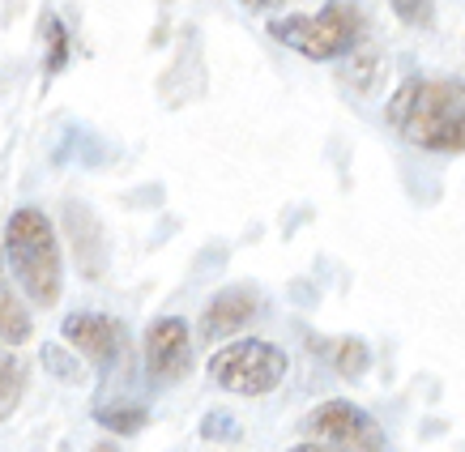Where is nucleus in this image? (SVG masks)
<instances>
[{
	"mask_svg": "<svg viewBox=\"0 0 465 452\" xmlns=\"http://www.w3.org/2000/svg\"><path fill=\"white\" fill-rule=\"evenodd\" d=\"M291 359L282 346H273L265 338H243V341H226L223 350L210 359V380L218 388L235 397H265L286 380Z\"/></svg>",
	"mask_w": 465,
	"mask_h": 452,
	"instance_id": "20e7f679",
	"label": "nucleus"
},
{
	"mask_svg": "<svg viewBox=\"0 0 465 452\" xmlns=\"http://www.w3.org/2000/svg\"><path fill=\"white\" fill-rule=\"evenodd\" d=\"M261 308H265V299L256 295L252 286H226V290H218V295L205 303V325H201V333L205 338H231V333H240V329H248L261 316Z\"/></svg>",
	"mask_w": 465,
	"mask_h": 452,
	"instance_id": "6e6552de",
	"label": "nucleus"
},
{
	"mask_svg": "<svg viewBox=\"0 0 465 452\" xmlns=\"http://www.w3.org/2000/svg\"><path fill=\"white\" fill-rule=\"evenodd\" d=\"M312 350L346 380H359L371 368V346L363 338H312Z\"/></svg>",
	"mask_w": 465,
	"mask_h": 452,
	"instance_id": "1a4fd4ad",
	"label": "nucleus"
},
{
	"mask_svg": "<svg viewBox=\"0 0 465 452\" xmlns=\"http://www.w3.org/2000/svg\"><path fill=\"white\" fill-rule=\"evenodd\" d=\"M43 363H47V371H52V376H60V380H77V376H82V371H77V363H69L60 346H47V350H43Z\"/></svg>",
	"mask_w": 465,
	"mask_h": 452,
	"instance_id": "2eb2a0df",
	"label": "nucleus"
},
{
	"mask_svg": "<svg viewBox=\"0 0 465 452\" xmlns=\"http://www.w3.org/2000/svg\"><path fill=\"white\" fill-rule=\"evenodd\" d=\"M389 5L406 26H427L431 22V0H389Z\"/></svg>",
	"mask_w": 465,
	"mask_h": 452,
	"instance_id": "4468645a",
	"label": "nucleus"
},
{
	"mask_svg": "<svg viewBox=\"0 0 465 452\" xmlns=\"http://www.w3.org/2000/svg\"><path fill=\"white\" fill-rule=\"evenodd\" d=\"M94 452H120L115 444H94Z\"/></svg>",
	"mask_w": 465,
	"mask_h": 452,
	"instance_id": "6ab92c4d",
	"label": "nucleus"
},
{
	"mask_svg": "<svg viewBox=\"0 0 465 452\" xmlns=\"http://www.w3.org/2000/svg\"><path fill=\"white\" fill-rule=\"evenodd\" d=\"M94 418H99L103 427H112V431H142L150 414H145V406H128V401H120V406H99Z\"/></svg>",
	"mask_w": 465,
	"mask_h": 452,
	"instance_id": "ddd939ff",
	"label": "nucleus"
},
{
	"mask_svg": "<svg viewBox=\"0 0 465 452\" xmlns=\"http://www.w3.org/2000/svg\"><path fill=\"white\" fill-rule=\"evenodd\" d=\"M22 393H26V368H22V359L0 350V423L17 410Z\"/></svg>",
	"mask_w": 465,
	"mask_h": 452,
	"instance_id": "9b49d317",
	"label": "nucleus"
},
{
	"mask_svg": "<svg viewBox=\"0 0 465 452\" xmlns=\"http://www.w3.org/2000/svg\"><path fill=\"white\" fill-rule=\"evenodd\" d=\"M30 329H35V325H30L22 299L0 282V341H5V346H22V341L30 338Z\"/></svg>",
	"mask_w": 465,
	"mask_h": 452,
	"instance_id": "9d476101",
	"label": "nucleus"
},
{
	"mask_svg": "<svg viewBox=\"0 0 465 452\" xmlns=\"http://www.w3.org/2000/svg\"><path fill=\"white\" fill-rule=\"evenodd\" d=\"M303 427H308V436L316 444H324V448H333V452H389L376 418L367 410H359L354 401H341V397L316 406L303 418Z\"/></svg>",
	"mask_w": 465,
	"mask_h": 452,
	"instance_id": "39448f33",
	"label": "nucleus"
},
{
	"mask_svg": "<svg viewBox=\"0 0 465 452\" xmlns=\"http://www.w3.org/2000/svg\"><path fill=\"white\" fill-rule=\"evenodd\" d=\"M142 363L145 380L154 388H171L193 371V333L183 316H158L154 325L145 329L142 341Z\"/></svg>",
	"mask_w": 465,
	"mask_h": 452,
	"instance_id": "423d86ee",
	"label": "nucleus"
},
{
	"mask_svg": "<svg viewBox=\"0 0 465 452\" xmlns=\"http://www.w3.org/2000/svg\"><path fill=\"white\" fill-rule=\"evenodd\" d=\"M286 452H333V448H324V444H316V439H308V444H295V448H286Z\"/></svg>",
	"mask_w": 465,
	"mask_h": 452,
	"instance_id": "f3484780",
	"label": "nucleus"
},
{
	"mask_svg": "<svg viewBox=\"0 0 465 452\" xmlns=\"http://www.w3.org/2000/svg\"><path fill=\"white\" fill-rule=\"evenodd\" d=\"M69 64V30L60 17H43V77H56Z\"/></svg>",
	"mask_w": 465,
	"mask_h": 452,
	"instance_id": "f8f14e48",
	"label": "nucleus"
},
{
	"mask_svg": "<svg viewBox=\"0 0 465 452\" xmlns=\"http://www.w3.org/2000/svg\"><path fill=\"white\" fill-rule=\"evenodd\" d=\"M0 282H5V235H0Z\"/></svg>",
	"mask_w": 465,
	"mask_h": 452,
	"instance_id": "a211bd4d",
	"label": "nucleus"
},
{
	"mask_svg": "<svg viewBox=\"0 0 465 452\" xmlns=\"http://www.w3.org/2000/svg\"><path fill=\"white\" fill-rule=\"evenodd\" d=\"M269 34L299 52L303 60H316V64H329V60H346L351 52L363 47L367 22L359 14V5L351 0H329L316 14H291V17H273L269 22Z\"/></svg>",
	"mask_w": 465,
	"mask_h": 452,
	"instance_id": "7ed1b4c3",
	"label": "nucleus"
},
{
	"mask_svg": "<svg viewBox=\"0 0 465 452\" xmlns=\"http://www.w3.org/2000/svg\"><path fill=\"white\" fill-rule=\"evenodd\" d=\"M64 341L82 354L85 363H94V371H103V376H107L128 350L124 325H120L115 316H107V311H69V316H64Z\"/></svg>",
	"mask_w": 465,
	"mask_h": 452,
	"instance_id": "0eeeda50",
	"label": "nucleus"
},
{
	"mask_svg": "<svg viewBox=\"0 0 465 452\" xmlns=\"http://www.w3.org/2000/svg\"><path fill=\"white\" fill-rule=\"evenodd\" d=\"M384 120L401 142L431 154H465V82L410 77L393 90Z\"/></svg>",
	"mask_w": 465,
	"mask_h": 452,
	"instance_id": "f257e3e1",
	"label": "nucleus"
},
{
	"mask_svg": "<svg viewBox=\"0 0 465 452\" xmlns=\"http://www.w3.org/2000/svg\"><path fill=\"white\" fill-rule=\"evenodd\" d=\"M5 265L14 273L17 290L35 308H56L64 290V256H60L56 226L43 210L26 205L5 226Z\"/></svg>",
	"mask_w": 465,
	"mask_h": 452,
	"instance_id": "f03ea898",
	"label": "nucleus"
},
{
	"mask_svg": "<svg viewBox=\"0 0 465 452\" xmlns=\"http://www.w3.org/2000/svg\"><path fill=\"white\" fill-rule=\"evenodd\" d=\"M243 9H252V14H278V9H286L291 0H240Z\"/></svg>",
	"mask_w": 465,
	"mask_h": 452,
	"instance_id": "dca6fc26",
	"label": "nucleus"
}]
</instances>
